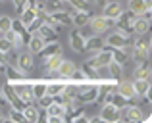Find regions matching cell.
Returning <instances> with one entry per match:
<instances>
[{"mask_svg":"<svg viewBox=\"0 0 152 123\" xmlns=\"http://www.w3.org/2000/svg\"><path fill=\"white\" fill-rule=\"evenodd\" d=\"M12 29V17L10 15H0V35Z\"/></svg>","mask_w":152,"mask_h":123,"instance_id":"40","label":"cell"},{"mask_svg":"<svg viewBox=\"0 0 152 123\" xmlns=\"http://www.w3.org/2000/svg\"><path fill=\"white\" fill-rule=\"evenodd\" d=\"M37 33L42 37V41H45V42L58 41V31L52 29V27H50V25H46V23H41V27L37 29Z\"/></svg>","mask_w":152,"mask_h":123,"instance_id":"23","label":"cell"},{"mask_svg":"<svg viewBox=\"0 0 152 123\" xmlns=\"http://www.w3.org/2000/svg\"><path fill=\"white\" fill-rule=\"evenodd\" d=\"M2 92H4V98L8 100V104H10V108H15V110H23V108H25V102H23L21 98L18 96V92H15L14 87H12V83L6 81Z\"/></svg>","mask_w":152,"mask_h":123,"instance_id":"8","label":"cell"},{"mask_svg":"<svg viewBox=\"0 0 152 123\" xmlns=\"http://www.w3.org/2000/svg\"><path fill=\"white\" fill-rule=\"evenodd\" d=\"M104 42H106V46H110V48H129V46L133 44V37L121 33V31H115V33L108 35V39Z\"/></svg>","mask_w":152,"mask_h":123,"instance_id":"3","label":"cell"},{"mask_svg":"<svg viewBox=\"0 0 152 123\" xmlns=\"http://www.w3.org/2000/svg\"><path fill=\"white\" fill-rule=\"evenodd\" d=\"M127 10L133 12L135 15H142L145 12L152 10L150 0H127Z\"/></svg>","mask_w":152,"mask_h":123,"instance_id":"15","label":"cell"},{"mask_svg":"<svg viewBox=\"0 0 152 123\" xmlns=\"http://www.w3.org/2000/svg\"><path fill=\"white\" fill-rule=\"evenodd\" d=\"M133 79H150V66H148V62H139V63H135Z\"/></svg>","mask_w":152,"mask_h":123,"instance_id":"27","label":"cell"},{"mask_svg":"<svg viewBox=\"0 0 152 123\" xmlns=\"http://www.w3.org/2000/svg\"><path fill=\"white\" fill-rule=\"evenodd\" d=\"M12 31H15V33H19V35H21L23 33V31H27V27L25 25H23V23H21V19H12Z\"/></svg>","mask_w":152,"mask_h":123,"instance_id":"41","label":"cell"},{"mask_svg":"<svg viewBox=\"0 0 152 123\" xmlns=\"http://www.w3.org/2000/svg\"><path fill=\"white\" fill-rule=\"evenodd\" d=\"M15 66H18L25 75L31 73L33 67H35V54H31L29 50H27V52H19V56L15 58Z\"/></svg>","mask_w":152,"mask_h":123,"instance_id":"9","label":"cell"},{"mask_svg":"<svg viewBox=\"0 0 152 123\" xmlns=\"http://www.w3.org/2000/svg\"><path fill=\"white\" fill-rule=\"evenodd\" d=\"M104 46H106V42H104V39L100 35H93V37L85 39V52L87 54H96Z\"/></svg>","mask_w":152,"mask_h":123,"instance_id":"13","label":"cell"},{"mask_svg":"<svg viewBox=\"0 0 152 123\" xmlns=\"http://www.w3.org/2000/svg\"><path fill=\"white\" fill-rule=\"evenodd\" d=\"M81 71H83V73H85V77H87V81H93V83H98V79H100V77H98V69H96V67H93V66H89V63H83V66H81Z\"/></svg>","mask_w":152,"mask_h":123,"instance_id":"33","label":"cell"},{"mask_svg":"<svg viewBox=\"0 0 152 123\" xmlns=\"http://www.w3.org/2000/svg\"><path fill=\"white\" fill-rule=\"evenodd\" d=\"M46 121H48V123H62L64 119L60 116H48V114H46Z\"/></svg>","mask_w":152,"mask_h":123,"instance_id":"44","label":"cell"},{"mask_svg":"<svg viewBox=\"0 0 152 123\" xmlns=\"http://www.w3.org/2000/svg\"><path fill=\"white\" fill-rule=\"evenodd\" d=\"M91 12H79V10H73L71 12V25H75L77 29H81V27L89 25V19H91Z\"/></svg>","mask_w":152,"mask_h":123,"instance_id":"18","label":"cell"},{"mask_svg":"<svg viewBox=\"0 0 152 123\" xmlns=\"http://www.w3.org/2000/svg\"><path fill=\"white\" fill-rule=\"evenodd\" d=\"M48 116H60L64 119V116H66V110H64V106L62 104H56V102H52V104L48 106V108L45 110Z\"/></svg>","mask_w":152,"mask_h":123,"instance_id":"37","label":"cell"},{"mask_svg":"<svg viewBox=\"0 0 152 123\" xmlns=\"http://www.w3.org/2000/svg\"><path fill=\"white\" fill-rule=\"evenodd\" d=\"M106 2H110V0H94V4H96V6H100V8H102Z\"/></svg>","mask_w":152,"mask_h":123,"instance_id":"48","label":"cell"},{"mask_svg":"<svg viewBox=\"0 0 152 123\" xmlns=\"http://www.w3.org/2000/svg\"><path fill=\"white\" fill-rule=\"evenodd\" d=\"M67 79H52V81H46V94L50 96H56V94H62L64 85H66Z\"/></svg>","mask_w":152,"mask_h":123,"instance_id":"22","label":"cell"},{"mask_svg":"<svg viewBox=\"0 0 152 123\" xmlns=\"http://www.w3.org/2000/svg\"><path fill=\"white\" fill-rule=\"evenodd\" d=\"M31 90H33L35 100H37V98H41L42 94H46V81H42V79L33 81V83H31Z\"/></svg>","mask_w":152,"mask_h":123,"instance_id":"34","label":"cell"},{"mask_svg":"<svg viewBox=\"0 0 152 123\" xmlns=\"http://www.w3.org/2000/svg\"><path fill=\"white\" fill-rule=\"evenodd\" d=\"M0 52H4V54H10L12 52V44L4 37H0Z\"/></svg>","mask_w":152,"mask_h":123,"instance_id":"43","label":"cell"},{"mask_svg":"<svg viewBox=\"0 0 152 123\" xmlns=\"http://www.w3.org/2000/svg\"><path fill=\"white\" fill-rule=\"evenodd\" d=\"M89 66H93V67H104V66H108V63L112 62V48L110 46H104L102 50H98L96 54H91L89 58L85 60Z\"/></svg>","mask_w":152,"mask_h":123,"instance_id":"4","label":"cell"},{"mask_svg":"<svg viewBox=\"0 0 152 123\" xmlns=\"http://www.w3.org/2000/svg\"><path fill=\"white\" fill-rule=\"evenodd\" d=\"M21 112H23V117H25V123H39V108L35 106V102L25 104V108Z\"/></svg>","mask_w":152,"mask_h":123,"instance_id":"24","label":"cell"},{"mask_svg":"<svg viewBox=\"0 0 152 123\" xmlns=\"http://www.w3.org/2000/svg\"><path fill=\"white\" fill-rule=\"evenodd\" d=\"M8 119L14 121V123H25V117H23L21 110H15V108H8Z\"/></svg>","mask_w":152,"mask_h":123,"instance_id":"36","label":"cell"},{"mask_svg":"<svg viewBox=\"0 0 152 123\" xmlns=\"http://www.w3.org/2000/svg\"><path fill=\"white\" fill-rule=\"evenodd\" d=\"M52 19L58 23L60 27H71V14L66 10H56V12H50Z\"/></svg>","mask_w":152,"mask_h":123,"instance_id":"20","label":"cell"},{"mask_svg":"<svg viewBox=\"0 0 152 123\" xmlns=\"http://www.w3.org/2000/svg\"><path fill=\"white\" fill-rule=\"evenodd\" d=\"M56 52H62V46H60L58 41H52V42H45L42 50L37 54V56H41L42 60H46L48 56H52V54H56Z\"/></svg>","mask_w":152,"mask_h":123,"instance_id":"26","label":"cell"},{"mask_svg":"<svg viewBox=\"0 0 152 123\" xmlns=\"http://www.w3.org/2000/svg\"><path fill=\"white\" fill-rule=\"evenodd\" d=\"M108 77L118 79V81H119V79L123 77V66H121V63H118V62H114V60L108 63Z\"/></svg>","mask_w":152,"mask_h":123,"instance_id":"32","label":"cell"},{"mask_svg":"<svg viewBox=\"0 0 152 123\" xmlns=\"http://www.w3.org/2000/svg\"><path fill=\"white\" fill-rule=\"evenodd\" d=\"M0 108H10V104H8V100L4 98V92L0 90Z\"/></svg>","mask_w":152,"mask_h":123,"instance_id":"45","label":"cell"},{"mask_svg":"<svg viewBox=\"0 0 152 123\" xmlns=\"http://www.w3.org/2000/svg\"><path fill=\"white\" fill-rule=\"evenodd\" d=\"M2 37L12 44V50H19V48H23V46H25V44H23V41H21V35L15 33V31H12V29H10V31H6Z\"/></svg>","mask_w":152,"mask_h":123,"instance_id":"25","label":"cell"},{"mask_svg":"<svg viewBox=\"0 0 152 123\" xmlns=\"http://www.w3.org/2000/svg\"><path fill=\"white\" fill-rule=\"evenodd\" d=\"M31 83H33V81H27V79H21V81H15V83H12L14 90L18 92V96L21 98V100L25 102V104H31V102H35L33 90H31Z\"/></svg>","mask_w":152,"mask_h":123,"instance_id":"6","label":"cell"},{"mask_svg":"<svg viewBox=\"0 0 152 123\" xmlns=\"http://www.w3.org/2000/svg\"><path fill=\"white\" fill-rule=\"evenodd\" d=\"M133 87H135V92H137V98H139L150 90V79H133Z\"/></svg>","mask_w":152,"mask_h":123,"instance_id":"30","label":"cell"},{"mask_svg":"<svg viewBox=\"0 0 152 123\" xmlns=\"http://www.w3.org/2000/svg\"><path fill=\"white\" fill-rule=\"evenodd\" d=\"M123 112H125V119L129 123H142V117H145V112H142L141 106L137 104H129L123 108Z\"/></svg>","mask_w":152,"mask_h":123,"instance_id":"11","label":"cell"},{"mask_svg":"<svg viewBox=\"0 0 152 123\" xmlns=\"http://www.w3.org/2000/svg\"><path fill=\"white\" fill-rule=\"evenodd\" d=\"M98 96V83L93 81H85V83H79L77 85V92H75V100L79 104H94Z\"/></svg>","mask_w":152,"mask_h":123,"instance_id":"1","label":"cell"},{"mask_svg":"<svg viewBox=\"0 0 152 123\" xmlns=\"http://www.w3.org/2000/svg\"><path fill=\"white\" fill-rule=\"evenodd\" d=\"M0 63H4V66H6V63H8V54L0 52Z\"/></svg>","mask_w":152,"mask_h":123,"instance_id":"46","label":"cell"},{"mask_svg":"<svg viewBox=\"0 0 152 123\" xmlns=\"http://www.w3.org/2000/svg\"><path fill=\"white\" fill-rule=\"evenodd\" d=\"M85 39L87 37L79 29H73L69 33V46H71V50L77 52V54H85Z\"/></svg>","mask_w":152,"mask_h":123,"instance_id":"10","label":"cell"},{"mask_svg":"<svg viewBox=\"0 0 152 123\" xmlns=\"http://www.w3.org/2000/svg\"><path fill=\"white\" fill-rule=\"evenodd\" d=\"M114 19H110V17H104V15H91V19H89V25H91V29L94 31V35H102V33H106V31H110L112 27H114Z\"/></svg>","mask_w":152,"mask_h":123,"instance_id":"5","label":"cell"},{"mask_svg":"<svg viewBox=\"0 0 152 123\" xmlns=\"http://www.w3.org/2000/svg\"><path fill=\"white\" fill-rule=\"evenodd\" d=\"M2 73L6 75V81H8V83H15V81H21V79H25V73H23V71L19 69L15 63H6Z\"/></svg>","mask_w":152,"mask_h":123,"instance_id":"16","label":"cell"},{"mask_svg":"<svg viewBox=\"0 0 152 123\" xmlns=\"http://www.w3.org/2000/svg\"><path fill=\"white\" fill-rule=\"evenodd\" d=\"M139 15H135L133 12H129V10H123L121 14L115 17V23H114V27H118V31H121V33H125V35H131V37H135L133 35V23H135V19H137Z\"/></svg>","mask_w":152,"mask_h":123,"instance_id":"2","label":"cell"},{"mask_svg":"<svg viewBox=\"0 0 152 123\" xmlns=\"http://www.w3.org/2000/svg\"><path fill=\"white\" fill-rule=\"evenodd\" d=\"M118 92L121 96L129 98V100H137V92H135L133 81H129V79H119L118 81Z\"/></svg>","mask_w":152,"mask_h":123,"instance_id":"14","label":"cell"},{"mask_svg":"<svg viewBox=\"0 0 152 123\" xmlns=\"http://www.w3.org/2000/svg\"><path fill=\"white\" fill-rule=\"evenodd\" d=\"M121 12H123V6H121V2H118V0L106 2V4L102 6V15H104V17L114 19V21H115V17H118Z\"/></svg>","mask_w":152,"mask_h":123,"instance_id":"17","label":"cell"},{"mask_svg":"<svg viewBox=\"0 0 152 123\" xmlns=\"http://www.w3.org/2000/svg\"><path fill=\"white\" fill-rule=\"evenodd\" d=\"M110 104H114L118 110H123L125 106H129V104H133V100H129V98H125V96H121V94L115 90V92H112V98H110Z\"/></svg>","mask_w":152,"mask_h":123,"instance_id":"31","label":"cell"},{"mask_svg":"<svg viewBox=\"0 0 152 123\" xmlns=\"http://www.w3.org/2000/svg\"><path fill=\"white\" fill-rule=\"evenodd\" d=\"M0 2H2V0H0Z\"/></svg>","mask_w":152,"mask_h":123,"instance_id":"51","label":"cell"},{"mask_svg":"<svg viewBox=\"0 0 152 123\" xmlns=\"http://www.w3.org/2000/svg\"><path fill=\"white\" fill-rule=\"evenodd\" d=\"M69 81H71V83H75V85H79V83H85V81H87V77H85V73L81 71V67H75V69L71 71Z\"/></svg>","mask_w":152,"mask_h":123,"instance_id":"39","label":"cell"},{"mask_svg":"<svg viewBox=\"0 0 152 123\" xmlns=\"http://www.w3.org/2000/svg\"><path fill=\"white\" fill-rule=\"evenodd\" d=\"M75 69V63L71 62V60H66L64 58L62 62H60V66H58V69H56V79H69V75H71V71Z\"/></svg>","mask_w":152,"mask_h":123,"instance_id":"19","label":"cell"},{"mask_svg":"<svg viewBox=\"0 0 152 123\" xmlns=\"http://www.w3.org/2000/svg\"><path fill=\"white\" fill-rule=\"evenodd\" d=\"M89 121H91V123H104V121L100 119V116H94V117H89Z\"/></svg>","mask_w":152,"mask_h":123,"instance_id":"47","label":"cell"},{"mask_svg":"<svg viewBox=\"0 0 152 123\" xmlns=\"http://www.w3.org/2000/svg\"><path fill=\"white\" fill-rule=\"evenodd\" d=\"M67 2H69V6L73 8V10H79V12H91L89 0H67Z\"/></svg>","mask_w":152,"mask_h":123,"instance_id":"38","label":"cell"},{"mask_svg":"<svg viewBox=\"0 0 152 123\" xmlns=\"http://www.w3.org/2000/svg\"><path fill=\"white\" fill-rule=\"evenodd\" d=\"M131 54H129V48H112V60L121 63V66H125L127 62H129Z\"/></svg>","mask_w":152,"mask_h":123,"instance_id":"29","label":"cell"},{"mask_svg":"<svg viewBox=\"0 0 152 123\" xmlns=\"http://www.w3.org/2000/svg\"><path fill=\"white\" fill-rule=\"evenodd\" d=\"M2 71H4V63H0V73H2Z\"/></svg>","mask_w":152,"mask_h":123,"instance_id":"49","label":"cell"},{"mask_svg":"<svg viewBox=\"0 0 152 123\" xmlns=\"http://www.w3.org/2000/svg\"><path fill=\"white\" fill-rule=\"evenodd\" d=\"M10 2L14 4V10H15V14L19 15L23 10H25V2H27V0H10Z\"/></svg>","mask_w":152,"mask_h":123,"instance_id":"42","label":"cell"},{"mask_svg":"<svg viewBox=\"0 0 152 123\" xmlns=\"http://www.w3.org/2000/svg\"><path fill=\"white\" fill-rule=\"evenodd\" d=\"M25 46L29 48L31 54H35V56H37V54L42 50V46H45V41H42V37L39 33H31V39H29V42H27Z\"/></svg>","mask_w":152,"mask_h":123,"instance_id":"21","label":"cell"},{"mask_svg":"<svg viewBox=\"0 0 152 123\" xmlns=\"http://www.w3.org/2000/svg\"><path fill=\"white\" fill-rule=\"evenodd\" d=\"M100 119L104 123H118L121 119V110H118L114 104L106 102V104H100Z\"/></svg>","mask_w":152,"mask_h":123,"instance_id":"7","label":"cell"},{"mask_svg":"<svg viewBox=\"0 0 152 123\" xmlns=\"http://www.w3.org/2000/svg\"><path fill=\"white\" fill-rule=\"evenodd\" d=\"M148 29H150V19L139 15L133 23V35H145V33H148Z\"/></svg>","mask_w":152,"mask_h":123,"instance_id":"28","label":"cell"},{"mask_svg":"<svg viewBox=\"0 0 152 123\" xmlns=\"http://www.w3.org/2000/svg\"><path fill=\"white\" fill-rule=\"evenodd\" d=\"M0 119H2V112H0Z\"/></svg>","mask_w":152,"mask_h":123,"instance_id":"50","label":"cell"},{"mask_svg":"<svg viewBox=\"0 0 152 123\" xmlns=\"http://www.w3.org/2000/svg\"><path fill=\"white\" fill-rule=\"evenodd\" d=\"M37 15H39V14H37V10H33V8H25V10L19 14V19H21V23L27 27L31 21H33V19H37Z\"/></svg>","mask_w":152,"mask_h":123,"instance_id":"35","label":"cell"},{"mask_svg":"<svg viewBox=\"0 0 152 123\" xmlns=\"http://www.w3.org/2000/svg\"><path fill=\"white\" fill-rule=\"evenodd\" d=\"M62 60H64L62 52H56V54H52V56H48L46 60H42V63H45V67H46V73H48V77L56 79V69H58V66H60V62H62Z\"/></svg>","mask_w":152,"mask_h":123,"instance_id":"12","label":"cell"}]
</instances>
